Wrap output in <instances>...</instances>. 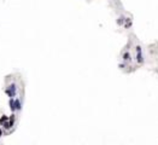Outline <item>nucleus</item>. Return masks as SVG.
<instances>
[{"mask_svg": "<svg viewBox=\"0 0 158 145\" xmlns=\"http://www.w3.org/2000/svg\"><path fill=\"white\" fill-rule=\"evenodd\" d=\"M5 92H6V94L9 97H11V98H12V97H15V96H16V85H13V84H12V85H10L6 88V91H5Z\"/></svg>", "mask_w": 158, "mask_h": 145, "instance_id": "f257e3e1", "label": "nucleus"}, {"mask_svg": "<svg viewBox=\"0 0 158 145\" xmlns=\"http://www.w3.org/2000/svg\"><path fill=\"white\" fill-rule=\"evenodd\" d=\"M137 60H138V63H142V62H144L142 50H141L140 46H137Z\"/></svg>", "mask_w": 158, "mask_h": 145, "instance_id": "f03ea898", "label": "nucleus"}, {"mask_svg": "<svg viewBox=\"0 0 158 145\" xmlns=\"http://www.w3.org/2000/svg\"><path fill=\"white\" fill-rule=\"evenodd\" d=\"M15 108H16V110H21V109H22L19 99H16V100H15Z\"/></svg>", "mask_w": 158, "mask_h": 145, "instance_id": "7ed1b4c3", "label": "nucleus"}, {"mask_svg": "<svg viewBox=\"0 0 158 145\" xmlns=\"http://www.w3.org/2000/svg\"><path fill=\"white\" fill-rule=\"evenodd\" d=\"M10 109L12 110V111H15V110H16V108H15V100L12 98L10 99Z\"/></svg>", "mask_w": 158, "mask_h": 145, "instance_id": "20e7f679", "label": "nucleus"}, {"mask_svg": "<svg viewBox=\"0 0 158 145\" xmlns=\"http://www.w3.org/2000/svg\"><path fill=\"white\" fill-rule=\"evenodd\" d=\"M123 59H124V60H130V54H129V52H126L124 54H123Z\"/></svg>", "mask_w": 158, "mask_h": 145, "instance_id": "39448f33", "label": "nucleus"}, {"mask_svg": "<svg viewBox=\"0 0 158 145\" xmlns=\"http://www.w3.org/2000/svg\"><path fill=\"white\" fill-rule=\"evenodd\" d=\"M3 126H4V128H6V129H9V128L12 127V126L10 125V122H9V121H6L5 123H3Z\"/></svg>", "mask_w": 158, "mask_h": 145, "instance_id": "423d86ee", "label": "nucleus"}, {"mask_svg": "<svg viewBox=\"0 0 158 145\" xmlns=\"http://www.w3.org/2000/svg\"><path fill=\"white\" fill-rule=\"evenodd\" d=\"M7 120H9V119H7V116H5V115H4V116L1 117V119H0V123H1V125L5 123V122H6Z\"/></svg>", "mask_w": 158, "mask_h": 145, "instance_id": "0eeeda50", "label": "nucleus"}, {"mask_svg": "<svg viewBox=\"0 0 158 145\" xmlns=\"http://www.w3.org/2000/svg\"><path fill=\"white\" fill-rule=\"evenodd\" d=\"M13 123H15V115H11L10 116V125L13 126Z\"/></svg>", "mask_w": 158, "mask_h": 145, "instance_id": "6e6552de", "label": "nucleus"}, {"mask_svg": "<svg viewBox=\"0 0 158 145\" xmlns=\"http://www.w3.org/2000/svg\"><path fill=\"white\" fill-rule=\"evenodd\" d=\"M122 22H123V17H119V19L117 21V23H118V24H121Z\"/></svg>", "mask_w": 158, "mask_h": 145, "instance_id": "1a4fd4ad", "label": "nucleus"}, {"mask_svg": "<svg viewBox=\"0 0 158 145\" xmlns=\"http://www.w3.org/2000/svg\"><path fill=\"white\" fill-rule=\"evenodd\" d=\"M3 135V131H1V128H0V137Z\"/></svg>", "mask_w": 158, "mask_h": 145, "instance_id": "9d476101", "label": "nucleus"}]
</instances>
